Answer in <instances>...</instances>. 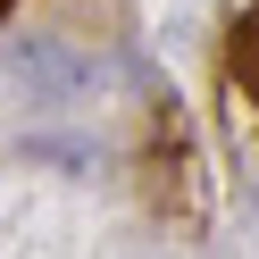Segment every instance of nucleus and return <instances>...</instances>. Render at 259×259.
Segmentation results:
<instances>
[{"label":"nucleus","mask_w":259,"mask_h":259,"mask_svg":"<svg viewBox=\"0 0 259 259\" xmlns=\"http://www.w3.org/2000/svg\"><path fill=\"white\" fill-rule=\"evenodd\" d=\"M9 75H17L25 92H42V101H59V92H84L92 67L67 51H51V42H9Z\"/></svg>","instance_id":"nucleus-1"},{"label":"nucleus","mask_w":259,"mask_h":259,"mask_svg":"<svg viewBox=\"0 0 259 259\" xmlns=\"http://www.w3.org/2000/svg\"><path fill=\"white\" fill-rule=\"evenodd\" d=\"M226 67H234V84L259 101V9L234 17V34H226Z\"/></svg>","instance_id":"nucleus-2"},{"label":"nucleus","mask_w":259,"mask_h":259,"mask_svg":"<svg viewBox=\"0 0 259 259\" xmlns=\"http://www.w3.org/2000/svg\"><path fill=\"white\" fill-rule=\"evenodd\" d=\"M0 9H9V0H0Z\"/></svg>","instance_id":"nucleus-3"}]
</instances>
